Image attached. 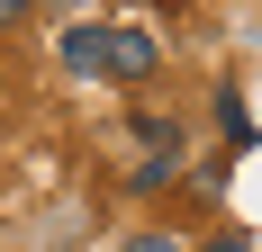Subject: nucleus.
<instances>
[{
    "instance_id": "nucleus-1",
    "label": "nucleus",
    "mask_w": 262,
    "mask_h": 252,
    "mask_svg": "<svg viewBox=\"0 0 262 252\" xmlns=\"http://www.w3.org/2000/svg\"><path fill=\"white\" fill-rule=\"evenodd\" d=\"M108 45H118V27H63V72L108 81Z\"/></svg>"
},
{
    "instance_id": "nucleus-2",
    "label": "nucleus",
    "mask_w": 262,
    "mask_h": 252,
    "mask_svg": "<svg viewBox=\"0 0 262 252\" xmlns=\"http://www.w3.org/2000/svg\"><path fill=\"white\" fill-rule=\"evenodd\" d=\"M163 72V45L145 27H118V45H108V81H154Z\"/></svg>"
},
{
    "instance_id": "nucleus-3",
    "label": "nucleus",
    "mask_w": 262,
    "mask_h": 252,
    "mask_svg": "<svg viewBox=\"0 0 262 252\" xmlns=\"http://www.w3.org/2000/svg\"><path fill=\"white\" fill-rule=\"evenodd\" d=\"M127 135H136L145 153H181V117H172V108H136V117H127Z\"/></svg>"
},
{
    "instance_id": "nucleus-4",
    "label": "nucleus",
    "mask_w": 262,
    "mask_h": 252,
    "mask_svg": "<svg viewBox=\"0 0 262 252\" xmlns=\"http://www.w3.org/2000/svg\"><path fill=\"white\" fill-rule=\"evenodd\" d=\"M217 135H226V144H253V117H244V90H235V81H217Z\"/></svg>"
},
{
    "instance_id": "nucleus-5",
    "label": "nucleus",
    "mask_w": 262,
    "mask_h": 252,
    "mask_svg": "<svg viewBox=\"0 0 262 252\" xmlns=\"http://www.w3.org/2000/svg\"><path fill=\"white\" fill-rule=\"evenodd\" d=\"M172 171H181V153H136V171H127V189H172Z\"/></svg>"
},
{
    "instance_id": "nucleus-6",
    "label": "nucleus",
    "mask_w": 262,
    "mask_h": 252,
    "mask_svg": "<svg viewBox=\"0 0 262 252\" xmlns=\"http://www.w3.org/2000/svg\"><path fill=\"white\" fill-rule=\"evenodd\" d=\"M127 252H190L181 234H127Z\"/></svg>"
},
{
    "instance_id": "nucleus-7",
    "label": "nucleus",
    "mask_w": 262,
    "mask_h": 252,
    "mask_svg": "<svg viewBox=\"0 0 262 252\" xmlns=\"http://www.w3.org/2000/svg\"><path fill=\"white\" fill-rule=\"evenodd\" d=\"M208 252H262V243H253V234H217Z\"/></svg>"
},
{
    "instance_id": "nucleus-8",
    "label": "nucleus",
    "mask_w": 262,
    "mask_h": 252,
    "mask_svg": "<svg viewBox=\"0 0 262 252\" xmlns=\"http://www.w3.org/2000/svg\"><path fill=\"white\" fill-rule=\"evenodd\" d=\"M18 18H27V0H0V27H18Z\"/></svg>"
}]
</instances>
